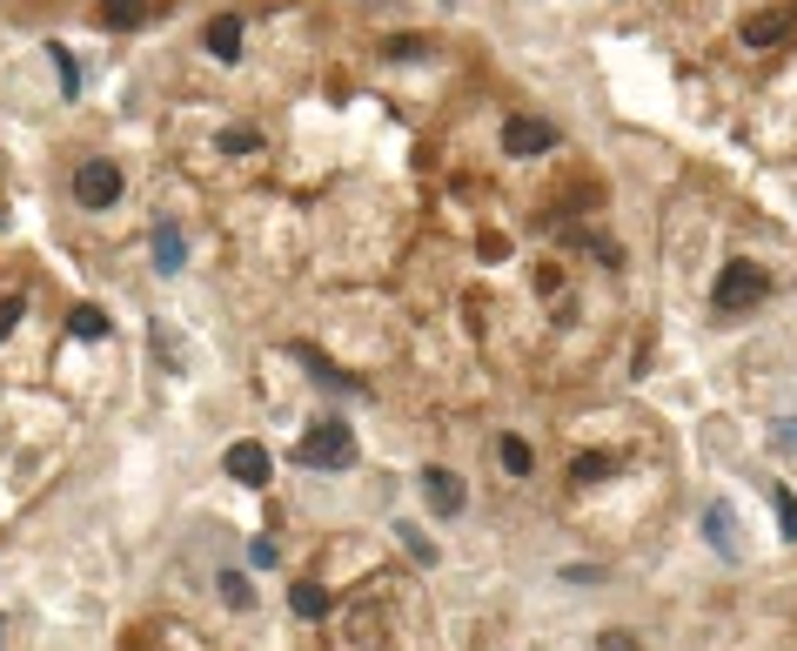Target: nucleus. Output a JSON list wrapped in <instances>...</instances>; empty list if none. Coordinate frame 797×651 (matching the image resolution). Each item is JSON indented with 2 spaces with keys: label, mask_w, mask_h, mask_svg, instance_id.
Masks as SVG:
<instances>
[{
  "label": "nucleus",
  "mask_w": 797,
  "mask_h": 651,
  "mask_svg": "<svg viewBox=\"0 0 797 651\" xmlns=\"http://www.w3.org/2000/svg\"><path fill=\"white\" fill-rule=\"evenodd\" d=\"M764 289H771V276H764L757 263H731V269L718 276V309H724V316H737V309L764 302Z\"/></svg>",
  "instance_id": "f03ea898"
},
{
  "label": "nucleus",
  "mask_w": 797,
  "mask_h": 651,
  "mask_svg": "<svg viewBox=\"0 0 797 651\" xmlns=\"http://www.w3.org/2000/svg\"><path fill=\"white\" fill-rule=\"evenodd\" d=\"M47 61H54V74H61V95H80V67H74V54H67V47H54Z\"/></svg>",
  "instance_id": "dca6fc26"
},
{
  "label": "nucleus",
  "mask_w": 797,
  "mask_h": 651,
  "mask_svg": "<svg viewBox=\"0 0 797 651\" xmlns=\"http://www.w3.org/2000/svg\"><path fill=\"white\" fill-rule=\"evenodd\" d=\"M295 457L309 470H348V463H356V437H348V424H315Z\"/></svg>",
  "instance_id": "f257e3e1"
},
{
  "label": "nucleus",
  "mask_w": 797,
  "mask_h": 651,
  "mask_svg": "<svg viewBox=\"0 0 797 651\" xmlns=\"http://www.w3.org/2000/svg\"><path fill=\"white\" fill-rule=\"evenodd\" d=\"M496 457H503V470H509V477H529V470H537V450H529L523 437H503V444H496Z\"/></svg>",
  "instance_id": "f8f14e48"
},
{
  "label": "nucleus",
  "mask_w": 797,
  "mask_h": 651,
  "mask_svg": "<svg viewBox=\"0 0 797 651\" xmlns=\"http://www.w3.org/2000/svg\"><path fill=\"white\" fill-rule=\"evenodd\" d=\"M422 47H429V41H422V34H396V41H389V54H396V61H416V54H422Z\"/></svg>",
  "instance_id": "4be33fe9"
},
{
  "label": "nucleus",
  "mask_w": 797,
  "mask_h": 651,
  "mask_svg": "<svg viewBox=\"0 0 797 651\" xmlns=\"http://www.w3.org/2000/svg\"><path fill=\"white\" fill-rule=\"evenodd\" d=\"M248 564H255V572H269V564H282V551H276L269 537H255V544H248Z\"/></svg>",
  "instance_id": "6ab92c4d"
},
{
  "label": "nucleus",
  "mask_w": 797,
  "mask_h": 651,
  "mask_svg": "<svg viewBox=\"0 0 797 651\" xmlns=\"http://www.w3.org/2000/svg\"><path fill=\"white\" fill-rule=\"evenodd\" d=\"M777 450H797V424H790V417L777 424Z\"/></svg>",
  "instance_id": "393cba45"
},
{
  "label": "nucleus",
  "mask_w": 797,
  "mask_h": 651,
  "mask_svg": "<svg viewBox=\"0 0 797 651\" xmlns=\"http://www.w3.org/2000/svg\"><path fill=\"white\" fill-rule=\"evenodd\" d=\"M422 491H429V504L442 511V517H463V504H470V491H463V477L456 470H422Z\"/></svg>",
  "instance_id": "39448f33"
},
{
  "label": "nucleus",
  "mask_w": 797,
  "mask_h": 651,
  "mask_svg": "<svg viewBox=\"0 0 797 651\" xmlns=\"http://www.w3.org/2000/svg\"><path fill=\"white\" fill-rule=\"evenodd\" d=\"M295 356H302V363H309V370H315V376H322L329 389H356V383H348V376H342L335 363H322V350H295Z\"/></svg>",
  "instance_id": "2eb2a0df"
},
{
  "label": "nucleus",
  "mask_w": 797,
  "mask_h": 651,
  "mask_svg": "<svg viewBox=\"0 0 797 651\" xmlns=\"http://www.w3.org/2000/svg\"><path fill=\"white\" fill-rule=\"evenodd\" d=\"M222 463H228V477H235V483H269V470H276L261 444H228V457H222Z\"/></svg>",
  "instance_id": "0eeeda50"
},
{
  "label": "nucleus",
  "mask_w": 797,
  "mask_h": 651,
  "mask_svg": "<svg viewBox=\"0 0 797 651\" xmlns=\"http://www.w3.org/2000/svg\"><path fill=\"white\" fill-rule=\"evenodd\" d=\"M208 54H215V61H235V54H241V21H235V14H215V21H208Z\"/></svg>",
  "instance_id": "9d476101"
},
{
  "label": "nucleus",
  "mask_w": 797,
  "mask_h": 651,
  "mask_svg": "<svg viewBox=\"0 0 797 651\" xmlns=\"http://www.w3.org/2000/svg\"><path fill=\"white\" fill-rule=\"evenodd\" d=\"M222 148H228V154H255V148H261V135H255V128H228V135H222Z\"/></svg>",
  "instance_id": "a211bd4d"
},
{
  "label": "nucleus",
  "mask_w": 797,
  "mask_h": 651,
  "mask_svg": "<svg viewBox=\"0 0 797 651\" xmlns=\"http://www.w3.org/2000/svg\"><path fill=\"white\" fill-rule=\"evenodd\" d=\"M784 34H790V14H784V8L744 21V47H771V41H784Z\"/></svg>",
  "instance_id": "6e6552de"
},
{
  "label": "nucleus",
  "mask_w": 797,
  "mask_h": 651,
  "mask_svg": "<svg viewBox=\"0 0 797 651\" xmlns=\"http://www.w3.org/2000/svg\"><path fill=\"white\" fill-rule=\"evenodd\" d=\"M222 598H228V605H248V578H241V572H222Z\"/></svg>",
  "instance_id": "5701e85b"
},
{
  "label": "nucleus",
  "mask_w": 797,
  "mask_h": 651,
  "mask_svg": "<svg viewBox=\"0 0 797 651\" xmlns=\"http://www.w3.org/2000/svg\"><path fill=\"white\" fill-rule=\"evenodd\" d=\"M771 504H777V531L797 544V498H790V491H771Z\"/></svg>",
  "instance_id": "f3484780"
},
{
  "label": "nucleus",
  "mask_w": 797,
  "mask_h": 651,
  "mask_svg": "<svg viewBox=\"0 0 797 651\" xmlns=\"http://www.w3.org/2000/svg\"><path fill=\"white\" fill-rule=\"evenodd\" d=\"M74 202L80 209L121 202V169H115V161H80V169H74Z\"/></svg>",
  "instance_id": "7ed1b4c3"
},
{
  "label": "nucleus",
  "mask_w": 797,
  "mask_h": 651,
  "mask_svg": "<svg viewBox=\"0 0 797 651\" xmlns=\"http://www.w3.org/2000/svg\"><path fill=\"white\" fill-rule=\"evenodd\" d=\"M21 316H28V296H8V302H0V337H8Z\"/></svg>",
  "instance_id": "412c9836"
},
{
  "label": "nucleus",
  "mask_w": 797,
  "mask_h": 651,
  "mask_svg": "<svg viewBox=\"0 0 797 651\" xmlns=\"http://www.w3.org/2000/svg\"><path fill=\"white\" fill-rule=\"evenodd\" d=\"M596 644H603V651H637V638H631V631H603Z\"/></svg>",
  "instance_id": "b1692460"
},
{
  "label": "nucleus",
  "mask_w": 797,
  "mask_h": 651,
  "mask_svg": "<svg viewBox=\"0 0 797 651\" xmlns=\"http://www.w3.org/2000/svg\"><path fill=\"white\" fill-rule=\"evenodd\" d=\"M289 598H295V618H329V591L322 585H295Z\"/></svg>",
  "instance_id": "4468645a"
},
{
  "label": "nucleus",
  "mask_w": 797,
  "mask_h": 651,
  "mask_svg": "<svg viewBox=\"0 0 797 651\" xmlns=\"http://www.w3.org/2000/svg\"><path fill=\"white\" fill-rule=\"evenodd\" d=\"M550 141H557L550 121H529V115H509V121H503V148H509V154H543Z\"/></svg>",
  "instance_id": "423d86ee"
},
{
  "label": "nucleus",
  "mask_w": 797,
  "mask_h": 651,
  "mask_svg": "<svg viewBox=\"0 0 797 651\" xmlns=\"http://www.w3.org/2000/svg\"><path fill=\"white\" fill-rule=\"evenodd\" d=\"M0 638H8V625H0Z\"/></svg>",
  "instance_id": "a878e982"
},
{
  "label": "nucleus",
  "mask_w": 797,
  "mask_h": 651,
  "mask_svg": "<svg viewBox=\"0 0 797 651\" xmlns=\"http://www.w3.org/2000/svg\"><path fill=\"white\" fill-rule=\"evenodd\" d=\"M101 21L108 28H141L148 21V0H101Z\"/></svg>",
  "instance_id": "ddd939ff"
},
{
  "label": "nucleus",
  "mask_w": 797,
  "mask_h": 651,
  "mask_svg": "<svg viewBox=\"0 0 797 651\" xmlns=\"http://www.w3.org/2000/svg\"><path fill=\"white\" fill-rule=\"evenodd\" d=\"M703 537H711V551H718V557H737V551H744V537H737V511H731L724 498L703 504Z\"/></svg>",
  "instance_id": "20e7f679"
},
{
  "label": "nucleus",
  "mask_w": 797,
  "mask_h": 651,
  "mask_svg": "<svg viewBox=\"0 0 797 651\" xmlns=\"http://www.w3.org/2000/svg\"><path fill=\"white\" fill-rule=\"evenodd\" d=\"M67 330H74V337H80V343H101V337H108V316H101V309H95V302H80V309H74V316H67Z\"/></svg>",
  "instance_id": "9b49d317"
},
{
  "label": "nucleus",
  "mask_w": 797,
  "mask_h": 651,
  "mask_svg": "<svg viewBox=\"0 0 797 651\" xmlns=\"http://www.w3.org/2000/svg\"><path fill=\"white\" fill-rule=\"evenodd\" d=\"M154 263H161V276H174V269L189 263V242H182V228H174V222L154 228Z\"/></svg>",
  "instance_id": "1a4fd4ad"
},
{
  "label": "nucleus",
  "mask_w": 797,
  "mask_h": 651,
  "mask_svg": "<svg viewBox=\"0 0 797 651\" xmlns=\"http://www.w3.org/2000/svg\"><path fill=\"white\" fill-rule=\"evenodd\" d=\"M396 537H402V544H409V557H422V564H429V557H435V544H422V531H416V524H396Z\"/></svg>",
  "instance_id": "aec40b11"
}]
</instances>
